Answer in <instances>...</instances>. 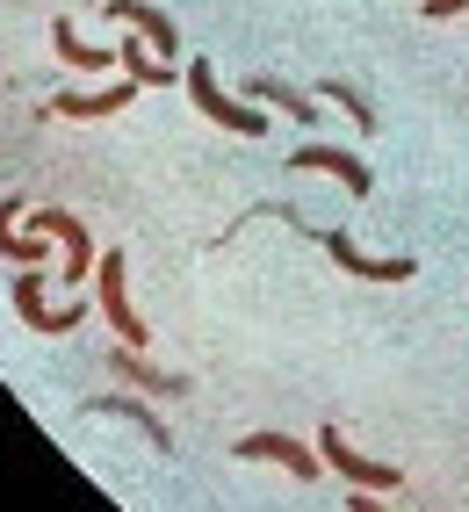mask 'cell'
Masks as SVG:
<instances>
[{
	"mask_svg": "<svg viewBox=\"0 0 469 512\" xmlns=\"http://www.w3.org/2000/svg\"><path fill=\"white\" fill-rule=\"evenodd\" d=\"M462 8H469V0H419L426 22H448V15H462Z\"/></svg>",
	"mask_w": 469,
	"mask_h": 512,
	"instance_id": "17",
	"label": "cell"
},
{
	"mask_svg": "<svg viewBox=\"0 0 469 512\" xmlns=\"http://www.w3.org/2000/svg\"><path fill=\"white\" fill-rule=\"evenodd\" d=\"M37 231H51L65 246V289H80L94 267H102V253H94V238H87V224L73 210H37Z\"/></svg>",
	"mask_w": 469,
	"mask_h": 512,
	"instance_id": "4",
	"label": "cell"
},
{
	"mask_svg": "<svg viewBox=\"0 0 469 512\" xmlns=\"http://www.w3.org/2000/svg\"><path fill=\"white\" fill-rule=\"evenodd\" d=\"M188 101H195L217 130H239V138H260V130H267V116H253L246 101H231V94L217 87V65H210V58H188Z\"/></svg>",
	"mask_w": 469,
	"mask_h": 512,
	"instance_id": "1",
	"label": "cell"
},
{
	"mask_svg": "<svg viewBox=\"0 0 469 512\" xmlns=\"http://www.w3.org/2000/svg\"><path fill=\"white\" fill-rule=\"evenodd\" d=\"M354 512H383V505H376V491H354Z\"/></svg>",
	"mask_w": 469,
	"mask_h": 512,
	"instance_id": "18",
	"label": "cell"
},
{
	"mask_svg": "<svg viewBox=\"0 0 469 512\" xmlns=\"http://www.w3.org/2000/svg\"><path fill=\"white\" fill-rule=\"evenodd\" d=\"M15 217H22V202L8 195V202H0V253H8V260H22V267H44V238L37 231H15Z\"/></svg>",
	"mask_w": 469,
	"mask_h": 512,
	"instance_id": "11",
	"label": "cell"
},
{
	"mask_svg": "<svg viewBox=\"0 0 469 512\" xmlns=\"http://www.w3.org/2000/svg\"><path fill=\"white\" fill-rule=\"evenodd\" d=\"M116 65H123V73H130V80H138V87H166V80H181V65H166V58H145L138 44H130V37H123V51H116Z\"/></svg>",
	"mask_w": 469,
	"mask_h": 512,
	"instance_id": "14",
	"label": "cell"
},
{
	"mask_svg": "<svg viewBox=\"0 0 469 512\" xmlns=\"http://www.w3.org/2000/svg\"><path fill=\"white\" fill-rule=\"evenodd\" d=\"M94 289H102V311H109V325H116V339L123 347H152V332H145V318L130 311V289H123V253H102V267H94Z\"/></svg>",
	"mask_w": 469,
	"mask_h": 512,
	"instance_id": "2",
	"label": "cell"
},
{
	"mask_svg": "<svg viewBox=\"0 0 469 512\" xmlns=\"http://www.w3.org/2000/svg\"><path fill=\"white\" fill-rule=\"evenodd\" d=\"M15 311H22L29 332H73V325H80V303H65V311H51V303H44V275H37V267H22V282H15Z\"/></svg>",
	"mask_w": 469,
	"mask_h": 512,
	"instance_id": "6",
	"label": "cell"
},
{
	"mask_svg": "<svg viewBox=\"0 0 469 512\" xmlns=\"http://www.w3.org/2000/svg\"><path fill=\"white\" fill-rule=\"evenodd\" d=\"M289 174H332V181H347L354 195H368V188H376V174H368V166H361L354 152H340V145H304Z\"/></svg>",
	"mask_w": 469,
	"mask_h": 512,
	"instance_id": "8",
	"label": "cell"
},
{
	"mask_svg": "<svg viewBox=\"0 0 469 512\" xmlns=\"http://www.w3.org/2000/svg\"><path fill=\"white\" fill-rule=\"evenodd\" d=\"M102 8H109V22H116V29H130V37H145V44H152V58H166V65L181 58V29L166 22V15L152 8V0H102Z\"/></svg>",
	"mask_w": 469,
	"mask_h": 512,
	"instance_id": "3",
	"label": "cell"
},
{
	"mask_svg": "<svg viewBox=\"0 0 469 512\" xmlns=\"http://www.w3.org/2000/svg\"><path fill=\"white\" fill-rule=\"evenodd\" d=\"M318 455H325L332 469L347 476V491H397V484H405V476H397L390 462H368V455H354V448H347V440L332 433V426L318 433Z\"/></svg>",
	"mask_w": 469,
	"mask_h": 512,
	"instance_id": "5",
	"label": "cell"
},
{
	"mask_svg": "<svg viewBox=\"0 0 469 512\" xmlns=\"http://www.w3.org/2000/svg\"><path fill=\"white\" fill-rule=\"evenodd\" d=\"M239 462H282V469H296V476H318V469H325V462H311L304 440H289V433H246V440H239Z\"/></svg>",
	"mask_w": 469,
	"mask_h": 512,
	"instance_id": "9",
	"label": "cell"
},
{
	"mask_svg": "<svg viewBox=\"0 0 469 512\" xmlns=\"http://www.w3.org/2000/svg\"><path fill=\"white\" fill-rule=\"evenodd\" d=\"M130 94H138V80H109V87H94V94H58L44 116H65V123H87V116H123L130 109Z\"/></svg>",
	"mask_w": 469,
	"mask_h": 512,
	"instance_id": "7",
	"label": "cell"
},
{
	"mask_svg": "<svg viewBox=\"0 0 469 512\" xmlns=\"http://www.w3.org/2000/svg\"><path fill=\"white\" fill-rule=\"evenodd\" d=\"M253 94L267 101V109L296 116V123H325V116H318V101H311V94H296V87H289V80H275V73H267V80H253Z\"/></svg>",
	"mask_w": 469,
	"mask_h": 512,
	"instance_id": "13",
	"label": "cell"
},
{
	"mask_svg": "<svg viewBox=\"0 0 469 512\" xmlns=\"http://www.w3.org/2000/svg\"><path fill=\"white\" fill-rule=\"evenodd\" d=\"M51 44H58V58L73 65V73H109V65H116V51L80 44V37H73V22H51Z\"/></svg>",
	"mask_w": 469,
	"mask_h": 512,
	"instance_id": "12",
	"label": "cell"
},
{
	"mask_svg": "<svg viewBox=\"0 0 469 512\" xmlns=\"http://www.w3.org/2000/svg\"><path fill=\"white\" fill-rule=\"evenodd\" d=\"M109 361H116V368H123L138 390H181V375H159V368H152L138 347H123V339H116V354H109Z\"/></svg>",
	"mask_w": 469,
	"mask_h": 512,
	"instance_id": "15",
	"label": "cell"
},
{
	"mask_svg": "<svg viewBox=\"0 0 469 512\" xmlns=\"http://www.w3.org/2000/svg\"><path fill=\"white\" fill-rule=\"evenodd\" d=\"M325 253L340 260V267H354V275H368V282H412V260L397 253V260H376V253H361L347 231H325Z\"/></svg>",
	"mask_w": 469,
	"mask_h": 512,
	"instance_id": "10",
	"label": "cell"
},
{
	"mask_svg": "<svg viewBox=\"0 0 469 512\" xmlns=\"http://www.w3.org/2000/svg\"><path fill=\"white\" fill-rule=\"evenodd\" d=\"M325 101H340V109H354V123H361V130H376V116H368V101H361V94H354L347 80H332V87H325Z\"/></svg>",
	"mask_w": 469,
	"mask_h": 512,
	"instance_id": "16",
	"label": "cell"
}]
</instances>
